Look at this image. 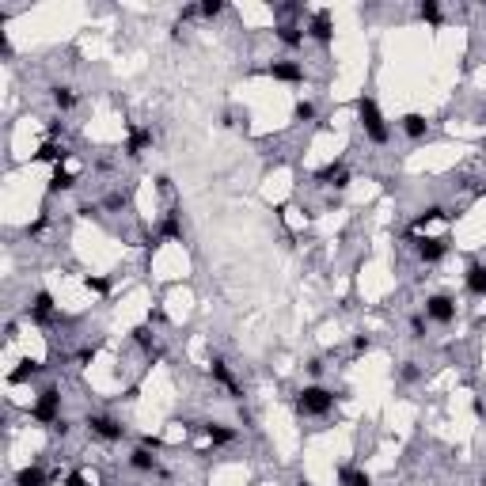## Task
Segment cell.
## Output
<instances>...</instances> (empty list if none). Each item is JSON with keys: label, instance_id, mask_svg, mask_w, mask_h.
Masks as SVG:
<instances>
[{"label": "cell", "instance_id": "1", "mask_svg": "<svg viewBox=\"0 0 486 486\" xmlns=\"http://www.w3.org/2000/svg\"><path fill=\"white\" fill-rule=\"evenodd\" d=\"M357 118H361V126H364V137H369L372 145H388L391 129H388V122H384V114H380L377 99L361 95V99H357Z\"/></svg>", "mask_w": 486, "mask_h": 486}, {"label": "cell", "instance_id": "2", "mask_svg": "<svg viewBox=\"0 0 486 486\" xmlns=\"http://www.w3.org/2000/svg\"><path fill=\"white\" fill-rule=\"evenodd\" d=\"M331 407L334 391H327L323 384H308L297 391V414H304V418H323V414H331Z\"/></svg>", "mask_w": 486, "mask_h": 486}, {"label": "cell", "instance_id": "3", "mask_svg": "<svg viewBox=\"0 0 486 486\" xmlns=\"http://www.w3.org/2000/svg\"><path fill=\"white\" fill-rule=\"evenodd\" d=\"M30 418H35L38 425H54L61 422V391L57 388H46V391H38V399H35V407H30Z\"/></svg>", "mask_w": 486, "mask_h": 486}, {"label": "cell", "instance_id": "4", "mask_svg": "<svg viewBox=\"0 0 486 486\" xmlns=\"http://www.w3.org/2000/svg\"><path fill=\"white\" fill-rule=\"evenodd\" d=\"M422 316L433 319V323H441V327H449V323L456 319V300L449 297V292H433V297L425 300Z\"/></svg>", "mask_w": 486, "mask_h": 486}, {"label": "cell", "instance_id": "5", "mask_svg": "<svg viewBox=\"0 0 486 486\" xmlns=\"http://www.w3.org/2000/svg\"><path fill=\"white\" fill-rule=\"evenodd\" d=\"M88 429H91V437H99V441H122L126 437V425L114 422L110 414H88Z\"/></svg>", "mask_w": 486, "mask_h": 486}, {"label": "cell", "instance_id": "6", "mask_svg": "<svg viewBox=\"0 0 486 486\" xmlns=\"http://www.w3.org/2000/svg\"><path fill=\"white\" fill-rule=\"evenodd\" d=\"M308 38H312V42H319V46H331V42H334V19H331L327 8L312 16V23H308Z\"/></svg>", "mask_w": 486, "mask_h": 486}, {"label": "cell", "instance_id": "7", "mask_svg": "<svg viewBox=\"0 0 486 486\" xmlns=\"http://www.w3.org/2000/svg\"><path fill=\"white\" fill-rule=\"evenodd\" d=\"M30 319L35 323H49V319H57V308H54V292H46V289H38L35 297H30Z\"/></svg>", "mask_w": 486, "mask_h": 486}, {"label": "cell", "instance_id": "8", "mask_svg": "<svg viewBox=\"0 0 486 486\" xmlns=\"http://www.w3.org/2000/svg\"><path fill=\"white\" fill-rule=\"evenodd\" d=\"M316 182L319 186H350V175H346V167H342V160H331V164H323L316 171Z\"/></svg>", "mask_w": 486, "mask_h": 486}, {"label": "cell", "instance_id": "9", "mask_svg": "<svg viewBox=\"0 0 486 486\" xmlns=\"http://www.w3.org/2000/svg\"><path fill=\"white\" fill-rule=\"evenodd\" d=\"M266 73L273 80H281V84H300V80H304V69L297 65V61H270Z\"/></svg>", "mask_w": 486, "mask_h": 486}, {"label": "cell", "instance_id": "10", "mask_svg": "<svg viewBox=\"0 0 486 486\" xmlns=\"http://www.w3.org/2000/svg\"><path fill=\"white\" fill-rule=\"evenodd\" d=\"M209 372H213V380H217V384H220V388H225V391L232 395V399H239V395H243V388H239V380H236V377H232V369H228V364H225V361H220V357H217V361H213V364H209Z\"/></svg>", "mask_w": 486, "mask_h": 486}, {"label": "cell", "instance_id": "11", "mask_svg": "<svg viewBox=\"0 0 486 486\" xmlns=\"http://www.w3.org/2000/svg\"><path fill=\"white\" fill-rule=\"evenodd\" d=\"M399 129L407 134L410 141H422V137H429V122H425V114H418V110H410V114H403L399 118Z\"/></svg>", "mask_w": 486, "mask_h": 486}, {"label": "cell", "instance_id": "12", "mask_svg": "<svg viewBox=\"0 0 486 486\" xmlns=\"http://www.w3.org/2000/svg\"><path fill=\"white\" fill-rule=\"evenodd\" d=\"M76 186V171H69V167H54L49 171V182H46V190L49 194H65V190H73Z\"/></svg>", "mask_w": 486, "mask_h": 486}, {"label": "cell", "instance_id": "13", "mask_svg": "<svg viewBox=\"0 0 486 486\" xmlns=\"http://www.w3.org/2000/svg\"><path fill=\"white\" fill-rule=\"evenodd\" d=\"M444 255H449V239H418V259L422 262H441Z\"/></svg>", "mask_w": 486, "mask_h": 486}, {"label": "cell", "instance_id": "14", "mask_svg": "<svg viewBox=\"0 0 486 486\" xmlns=\"http://www.w3.org/2000/svg\"><path fill=\"white\" fill-rule=\"evenodd\" d=\"M152 145V129H145V126H129V141H126V156H141Z\"/></svg>", "mask_w": 486, "mask_h": 486}, {"label": "cell", "instance_id": "15", "mask_svg": "<svg viewBox=\"0 0 486 486\" xmlns=\"http://www.w3.org/2000/svg\"><path fill=\"white\" fill-rule=\"evenodd\" d=\"M201 433L209 437V444H232V441L239 437V433L232 429V425H225V422H206V425H201Z\"/></svg>", "mask_w": 486, "mask_h": 486}, {"label": "cell", "instance_id": "16", "mask_svg": "<svg viewBox=\"0 0 486 486\" xmlns=\"http://www.w3.org/2000/svg\"><path fill=\"white\" fill-rule=\"evenodd\" d=\"M129 468H134V471H145V475H152V471H160V460H156V456H152V449H145V444H141V449H134V452H129Z\"/></svg>", "mask_w": 486, "mask_h": 486}, {"label": "cell", "instance_id": "17", "mask_svg": "<svg viewBox=\"0 0 486 486\" xmlns=\"http://www.w3.org/2000/svg\"><path fill=\"white\" fill-rule=\"evenodd\" d=\"M35 160H38V164H65V160H69V152H65V145H57V141H46V145L42 148H38L35 152Z\"/></svg>", "mask_w": 486, "mask_h": 486}, {"label": "cell", "instance_id": "18", "mask_svg": "<svg viewBox=\"0 0 486 486\" xmlns=\"http://www.w3.org/2000/svg\"><path fill=\"white\" fill-rule=\"evenodd\" d=\"M273 35H278V42H281V46L300 49V46H304V35H308V30H300L297 23H281L278 30H273Z\"/></svg>", "mask_w": 486, "mask_h": 486}, {"label": "cell", "instance_id": "19", "mask_svg": "<svg viewBox=\"0 0 486 486\" xmlns=\"http://www.w3.org/2000/svg\"><path fill=\"white\" fill-rule=\"evenodd\" d=\"M468 292H475V297H486V266L482 262H475V266H468Z\"/></svg>", "mask_w": 486, "mask_h": 486}, {"label": "cell", "instance_id": "20", "mask_svg": "<svg viewBox=\"0 0 486 486\" xmlns=\"http://www.w3.org/2000/svg\"><path fill=\"white\" fill-rule=\"evenodd\" d=\"M38 372H42V364L23 357V361H19V369H12V377H8V380H12V384H27V380H35Z\"/></svg>", "mask_w": 486, "mask_h": 486}, {"label": "cell", "instance_id": "21", "mask_svg": "<svg viewBox=\"0 0 486 486\" xmlns=\"http://www.w3.org/2000/svg\"><path fill=\"white\" fill-rule=\"evenodd\" d=\"M16 486H46V471L35 468V463H30V468H19L16 471Z\"/></svg>", "mask_w": 486, "mask_h": 486}, {"label": "cell", "instance_id": "22", "mask_svg": "<svg viewBox=\"0 0 486 486\" xmlns=\"http://www.w3.org/2000/svg\"><path fill=\"white\" fill-rule=\"evenodd\" d=\"M49 99H54V107H57V110H73V107H76V91H73V88H65V84L49 88Z\"/></svg>", "mask_w": 486, "mask_h": 486}, {"label": "cell", "instance_id": "23", "mask_svg": "<svg viewBox=\"0 0 486 486\" xmlns=\"http://www.w3.org/2000/svg\"><path fill=\"white\" fill-rule=\"evenodd\" d=\"M338 482L342 486H372L369 471H361V468H338Z\"/></svg>", "mask_w": 486, "mask_h": 486}, {"label": "cell", "instance_id": "24", "mask_svg": "<svg viewBox=\"0 0 486 486\" xmlns=\"http://www.w3.org/2000/svg\"><path fill=\"white\" fill-rule=\"evenodd\" d=\"M441 217H449V213H444L441 206H429V209H422L418 217H414V232H422L425 225H433V220H441Z\"/></svg>", "mask_w": 486, "mask_h": 486}, {"label": "cell", "instance_id": "25", "mask_svg": "<svg viewBox=\"0 0 486 486\" xmlns=\"http://www.w3.org/2000/svg\"><path fill=\"white\" fill-rule=\"evenodd\" d=\"M418 19H425V23H441V4H437V0H422V4H418Z\"/></svg>", "mask_w": 486, "mask_h": 486}, {"label": "cell", "instance_id": "26", "mask_svg": "<svg viewBox=\"0 0 486 486\" xmlns=\"http://www.w3.org/2000/svg\"><path fill=\"white\" fill-rule=\"evenodd\" d=\"M160 236H167V239H179V236H182L179 213H167V217H164V225H160Z\"/></svg>", "mask_w": 486, "mask_h": 486}, {"label": "cell", "instance_id": "27", "mask_svg": "<svg viewBox=\"0 0 486 486\" xmlns=\"http://www.w3.org/2000/svg\"><path fill=\"white\" fill-rule=\"evenodd\" d=\"M129 334H134V342H137L141 350H148V353H152V327H148V323H137V327L129 331Z\"/></svg>", "mask_w": 486, "mask_h": 486}, {"label": "cell", "instance_id": "28", "mask_svg": "<svg viewBox=\"0 0 486 486\" xmlns=\"http://www.w3.org/2000/svg\"><path fill=\"white\" fill-rule=\"evenodd\" d=\"M292 122H316V103H308V99H300V103L292 107Z\"/></svg>", "mask_w": 486, "mask_h": 486}, {"label": "cell", "instance_id": "29", "mask_svg": "<svg viewBox=\"0 0 486 486\" xmlns=\"http://www.w3.org/2000/svg\"><path fill=\"white\" fill-rule=\"evenodd\" d=\"M220 12H225V0H206V4H198V16H206V19H217Z\"/></svg>", "mask_w": 486, "mask_h": 486}, {"label": "cell", "instance_id": "30", "mask_svg": "<svg viewBox=\"0 0 486 486\" xmlns=\"http://www.w3.org/2000/svg\"><path fill=\"white\" fill-rule=\"evenodd\" d=\"M84 289H91V292H99V297H103V292H110V281H107V278H91V273H88V278H84Z\"/></svg>", "mask_w": 486, "mask_h": 486}, {"label": "cell", "instance_id": "31", "mask_svg": "<svg viewBox=\"0 0 486 486\" xmlns=\"http://www.w3.org/2000/svg\"><path fill=\"white\" fill-rule=\"evenodd\" d=\"M410 331H414V338H425V316L418 312V316H410Z\"/></svg>", "mask_w": 486, "mask_h": 486}, {"label": "cell", "instance_id": "32", "mask_svg": "<svg viewBox=\"0 0 486 486\" xmlns=\"http://www.w3.org/2000/svg\"><path fill=\"white\" fill-rule=\"evenodd\" d=\"M353 350H357V353H369V350H372V338H369V334H353Z\"/></svg>", "mask_w": 486, "mask_h": 486}, {"label": "cell", "instance_id": "33", "mask_svg": "<svg viewBox=\"0 0 486 486\" xmlns=\"http://www.w3.org/2000/svg\"><path fill=\"white\" fill-rule=\"evenodd\" d=\"M46 225H49V220H46V217H38L35 225H27V236H38V232H42Z\"/></svg>", "mask_w": 486, "mask_h": 486}, {"label": "cell", "instance_id": "34", "mask_svg": "<svg viewBox=\"0 0 486 486\" xmlns=\"http://www.w3.org/2000/svg\"><path fill=\"white\" fill-rule=\"evenodd\" d=\"M65 486H88V479H84V475H80V471H73V475H69V479H65Z\"/></svg>", "mask_w": 486, "mask_h": 486}, {"label": "cell", "instance_id": "35", "mask_svg": "<svg viewBox=\"0 0 486 486\" xmlns=\"http://www.w3.org/2000/svg\"><path fill=\"white\" fill-rule=\"evenodd\" d=\"M403 380H418V364L407 361V369H403Z\"/></svg>", "mask_w": 486, "mask_h": 486}, {"label": "cell", "instance_id": "36", "mask_svg": "<svg viewBox=\"0 0 486 486\" xmlns=\"http://www.w3.org/2000/svg\"><path fill=\"white\" fill-rule=\"evenodd\" d=\"M308 372H312V377H319V372H323V361L312 357V361H308Z\"/></svg>", "mask_w": 486, "mask_h": 486}, {"label": "cell", "instance_id": "37", "mask_svg": "<svg viewBox=\"0 0 486 486\" xmlns=\"http://www.w3.org/2000/svg\"><path fill=\"white\" fill-rule=\"evenodd\" d=\"M122 201H126L122 194H110V198H107V209H122Z\"/></svg>", "mask_w": 486, "mask_h": 486}, {"label": "cell", "instance_id": "38", "mask_svg": "<svg viewBox=\"0 0 486 486\" xmlns=\"http://www.w3.org/2000/svg\"><path fill=\"white\" fill-rule=\"evenodd\" d=\"M61 129H65V122H61V118H54V122H49V137H57Z\"/></svg>", "mask_w": 486, "mask_h": 486}, {"label": "cell", "instance_id": "39", "mask_svg": "<svg viewBox=\"0 0 486 486\" xmlns=\"http://www.w3.org/2000/svg\"><path fill=\"white\" fill-rule=\"evenodd\" d=\"M141 444H145V449H152V452H156V449H160V444H164V441H160V437H145V441H141Z\"/></svg>", "mask_w": 486, "mask_h": 486}, {"label": "cell", "instance_id": "40", "mask_svg": "<svg viewBox=\"0 0 486 486\" xmlns=\"http://www.w3.org/2000/svg\"><path fill=\"white\" fill-rule=\"evenodd\" d=\"M297 486H312V482H308V479H300V482H297Z\"/></svg>", "mask_w": 486, "mask_h": 486}, {"label": "cell", "instance_id": "41", "mask_svg": "<svg viewBox=\"0 0 486 486\" xmlns=\"http://www.w3.org/2000/svg\"><path fill=\"white\" fill-rule=\"evenodd\" d=\"M482 486H486V475H482Z\"/></svg>", "mask_w": 486, "mask_h": 486}, {"label": "cell", "instance_id": "42", "mask_svg": "<svg viewBox=\"0 0 486 486\" xmlns=\"http://www.w3.org/2000/svg\"><path fill=\"white\" fill-rule=\"evenodd\" d=\"M482 148H486V145H482Z\"/></svg>", "mask_w": 486, "mask_h": 486}]
</instances>
